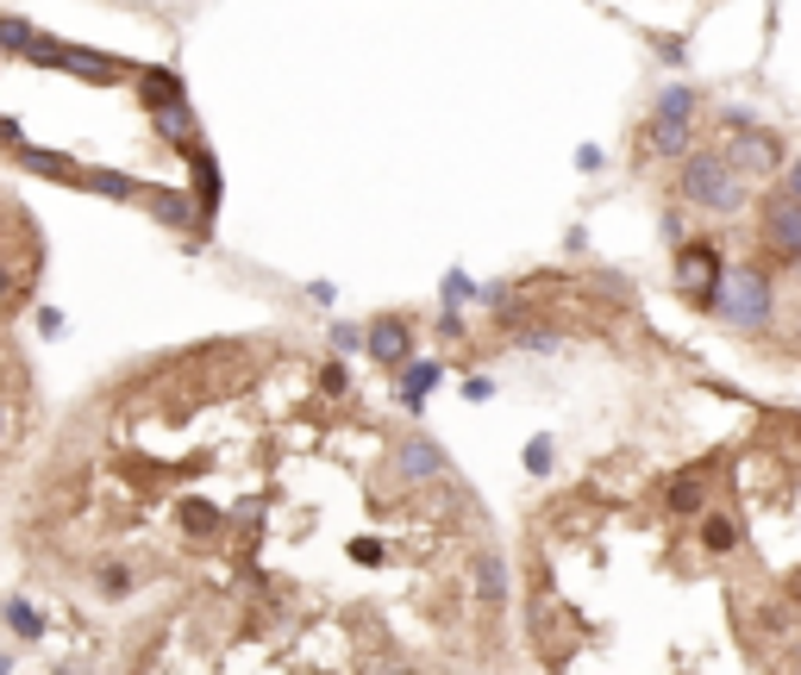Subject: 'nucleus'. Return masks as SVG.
Instances as JSON below:
<instances>
[{
	"label": "nucleus",
	"mask_w": 801,
	"mask_h": 675,
	"mask_svg": "<svg viewBox=\"0 0 801 675\" xmlns=\"http://www.w3.org/2000/svg\"><path fill=\"white\" fill-rule=\"evenodd\" d=\"M676 194L702 213H739L745 207V170L726 151H689L676 170Z\"/></svg>",
	"instance_id": "nucleus-1"
},
{
	"label": "nucleus",
	"mask_w": 801,
	"mask_h": 675,
	"mask_svg": "<svg viewBox=\"0 0 801 675\" xmlns=\"http://www.w3.org/2000/svg\"><path fill=\"white\" fill-rule=\"evenodd\" d=\"M770 307H777V288H770V275H764V270H726L721 275L714 313H721L726 326L758 331V326H770Z\"/></svg>",
	"instance_id": "nucleus-2"
},
{
	"label": "nucleus",
	"mask_w": 801,
	"mask_h": 675,
	"mask_svg": "<svg viewBox=\"0 0 801 675\" xmlns=\"http://www.w3.org/2000/svg\"><path fill=\"white\" fill-rule=\"evenodd\" d=\"M721 275H726V257H721V244H714V238H683V244H676V288H683L689 307H707V313H714Z\"/></svg>",
	"instance_id": "nucleus-3"
},
{
	"label": "nucleus",
	"mask_w": 801,
	"mask_h": 675,
	"mask_svg": "<svg viewBox=\"0 0 801 675\" xmlns=\"http://www.w3.org/2000/svg\"><path fill=\"white\" fill-rule=\"evenodd\" d=\"M25 63H39V69H69V76H82V81H126V76H138V63L100 57V51H76V44H57V39H44V32L32 39Z\"/></svg>",
	"instance_id": "nucleus-4"
},
{
	"label": "nucleus",
	"mask_w": 801,
	"mask_h": 675,
	"mask_svg": "<svg viewBox=\"0 0 801 675\" xmlns=\"http://www.w3.org/2000/svg\"><path fill=\"white\" fill-rule=\"evenodd\" d=\"M758 226H764V251H777L782 263H801V200L782 182L758 200Z\"/></svg>",
	"instance_id": "nucleus-5"
},
{
	"label": "nucleus",
	"mask_w": 801,
	"mask_h": 675,
	"mask_svg": "<svg viewBox=\"0 0 801 675\" xmlns=\"http://www.w3.org/2000/svg\"><path fill=\"white\" fill-rule=\"evenodd\" d=\"M144 207H151L156 226H176V232H188V238H207V219H201V207L182 188H144Z\"/></svg>",
	"instance_id": "nucleus-6"
},
{
	"label": "nucleus",
	"mask_w": 801,
	"mask_h": 675,
	"mask_svg": "<svg viewBox=\"0 0 801 675\" xmlns=\"http://www.w3.org/2000/svg\"><path fill=\"white\" fill-rule=\"evenodd\" d=\"M726 156H733L745 175H770L782 163V138L777 132H758V126H745V138H733V144H726Z\"/></svg>",
	"instance_id": "nucleus-7"
},
{
	"label": "nucleus",
	"mask_w": 801,
	"mask_h": 675,
	"mask_svg": "<svg viewBox=\"0 0 801 675\" xmlns=\"http://www.w3.org/2000/svg\"><path fill=\"white\" fill-rule=\"evenodd\" d=\"M394 469H401L408 488H420V482H432V476H445V450L432 438H401L394 444Z\"/></svg>",
	"instance_id": "nucleus-8"
},
{
	"label": "nucleus",
	"mask_w": 801,
	"mask_h": 675,
	"mask_svg": "<svg viewBox=\"0 0 801 675\" xmlns=\"http://www.w3.org/2000/svg\"><path fill=\"white\" fill-rule=\"evenodd\" d=\"M707 476H714V464L676 469V476L664 482V507H670V513H702V507H707Z\"/></svg>",
	"instance_id": "nucleus-9"
},
{
	"label": "nucleus",
	"mask_w": 801,
	"mask_h": 675,
	"mask_svg": "<svg viewBox=\"0 0 801 675\" xmlns=\"http://www.w3.org/2000/svg\"><path fill=\"white\" fill-rule=\"evenodd\" d=\"M188 170H195V207H201V219H207V232H214V213H219V163H214V151L207 144H188Z\"/></svg>",
	"instance_id": "nucleus-10"
},
{
	"label": "nucleus",
	"mask_w": 801,
	"mask_h": 675,
	"mask_svg": "<svg viewBox=\"0 0 801 675\" xmlns=\"http://www.w3.org/2000/svg\"><path fill=\"white\" fill-rule=\"evenodd\" d=\"M370 357L382 369H401L413 357V331H408V319H376L370 326Z\"/></svg>",
	"instance_id": "nucleus-11"
},
{
	"label": "nucleus",
	"mask_w": 801,
	"mask_h": 675,
	"mask_svg": "<svg viewBox=\"0 0 801 675\" xmlns=\"http://www.w3.org/2000/svg\"><path fill=\"white\" fill-rule=\"evenodd\" d=\"M13 156H20L32 175H51V182H69V188H82L88 182V170H82L76 156H57V151H39V144H13Z\"/></svg>",
	"instance_id": "nucleus-12"
},
{
	"label": "nucleus",
	"mask_w": 801,
	"mask_h": 675,
	"mask_svg": "<svg viewBox=\"0 0 801 675\" xmlns=\"http://www.w3.org/2000/svg\"><path fill=\"white\" fill-rule=\"evenodd\" d=\"M646 151H651V156H689V119L651 113V126H646Z\"/></svg>",
	"instance_id": "nucleus-13"
},
{
	"label": "nucleus",
	"mask_w": 801,
	"mask_h": 675,
	"mask_svg": "<svg viewBox=\"0 0 801 675\" xmlns=\"http://www.w3.org/2000/svg\"><path fill=\"white\" fill-rule=\"evenodd\" d=\"M476 595H483V607H501L508 600V563H501V551H476Z\"/></svg>",
	"instance_id": "nucleus-14"
},
{
	"label": "nucleus",
	"mask_w": 801,
	"mask_h": 675,
	"mask_svg": "<svg viewBox=\"0 0 801 675\" xmlns=\"http://www.w3.org/2000/svg\"><path fill=\"white\" fill-rule=\"evenodd\" d=\"M138 100H144V107H151V113H156V107H176V100H182V76H176V69H138Z\"/></svg>",
	"instance_id": "nucleus-15"
},
{
	"label": "nucleus",
	"mask_w": 801,
	"mask_h": 675,
	"mask_svg": "<svg viewBox=\"0 0 801 675\" xmlns=\"http://www.w3.org/2000/svg\"><path fill=\"white\" fill-rule=\"evenodd\" d=\"M702 551L707 557H733V551H739V520H733V513H707L702 520Z\"/></svg>",
	"instance_id": "nucleus-16"
},
{
	"label": "nucleus",
	"mask_w": 801,
	"mask_h": 675,
	"mask_svg": "<svg viewBox=\"0 0 801 675\" xmlns=\"http://www.w3.org/2000/svg\"><path fill=\"white\" fill-rule=\"evenodd\" d=\"M151 119H156V132L170 138V144H182V151H188V144H201V132H195V113H188L182 100H176V107H156Z\"/></svg>",
	"instance_id": "nucleus-17"
},
{
	"label": "nucleus",
	"mask_w": 801,
	"mask_h": 675,
	"mask_svg": "<svg viewBox=\"0 0 801 675\" xmlns=\"http://www.w3.org/2000/svg\"><path fill=\"white\" fill-rule=\"evenodd\" d=\"M82 188L107 194V200H144V182H132V175H119V170H88Z\"/></svg>",
	"instance_id": "nucleus-18"
},
{
	"label": "nucleus",
	"mask_w": 801,
	"mask_h": 675,
	"mask_svg": "<svg viewBox=\"0 0 801 675\" xmlns=\"http://www.w3.org/2000/svg\"><path fill=\"white\" fill-rule=\"evenodd\" d=\"M439 375H445L439 363H401V401L420 406V394H432V388H439Z\"/></svg>",
	"instance_id": "nucleus-19"
},
{
	"label": "nucleus",
	"mask_w": 801,
	"mask_h": 675,
	"mask_svg": "<svg viewBox=\"0 0 801 675\" xmlns=\"http://www.w3.org/2000/svg\"><path fill=\"white\" fill-rule=\"evenodd\" d=\"M7 625H13L25 644H32V638H44V613H32L25 600H7Z\"/></svg>",
	"instance_id": "nucleus-20"
},
{
	"label": "nucleus",
	"mask_w": 801,
	"mask_h": 675,
	"mask_svg": "<svg viewBox=\"0 0 801 675\" xmlns=\"http://www.w3.org/2000/svg\"><path fill=\"white\" fill-rule=\"evenodd\" d=\"M25 294H32V288H25V275L13 270L7 257H0V313H13V307H20V301H25Z\"/></svg>",
	"instance_id": "nucleus-21"
},
{
	"label": "nucleus",
	"mask_w": 801,
	"mask_h": 675,
	"mask_svg": "<svg viewBox=\"0 0 801 675\" xmlns=\"http://www.w3.org/2000/svg\"><path fill=\"white\" fill-rule=\"evenodd\" d=\"M32 39H39V25H25V20H13V13H7V20H0V51H32Z\"/></svg>",
	"instance_id": "nucleus-22"
},
{
	"label": "nucleus",
	"mask_w": 801,
	"mask_h": 675,
	"mask_svg": "<svg viewBox=\"0 0 801 675\" xmlns=\"http://www.w3.org/2000/svg\"><path fill=\"white\" fill-rule=\"evenodd\" d=\"M658 113L689 119V113H695V88H664V95H658Z\"/></svg>",
	"instance_id": "nucleus-23"
},
{
	"label": "nucleus",
	"mask_w": 801,
	"mask_h": 675,
	"mask_svg": "<svg viewBox=\"0 0 801 675\" xmlns=\"http://www.w3.org/2000/svg\"><path fill=\"white\" fill-rule=\"evenodd\" d=\"M320 388H326L333 401H345V394H351V375H345L338 363H326V369H320Z\"/></svg>",
	"instance_id": "nucleus-24"
},
{
	"label": "nucleus",
	"mask_w": 801,
	"mask_h": 675,
	"mask_svg": "<svg viewBox=\"0 0 801 675\" xmlns=\"http://www.w3.org/2000/svg\"><path fill=\"white\" fill-rule=\"evenodd\" d=\"M457 301H476V288H469V275H464V270H451V275H445V307H457Z\"/></svg>",
	"instance_id": "nucleus-25"
},
{
	"label": "nucleus",
	"mask_w": 801,
	"mask_h": 675,
	"mask_svg": "<svg viewBox=\"0 0 801 675\" xmlns=\"http://www.w3.org/2000/svg\"><path fill=\"white\" fill-rule=\"evenodd\" d=\"M126 588H132V569L107 563V569H100V595H126Z\"/></svg>",
	"instance_id": "nucleus-26"
},
{
	"label": "nucleus",
	"mask_w": 801,
	"mask_h": 675,
	"mask_svg": "<svg viewBox=\"0 0 801 675\" xmlns=\"http://www.w3.org/2000/svg\"><path fill=\"white\" fill-rule=\"evenodd\" d=\"M357 345H370V331H357V326H333V350H357Z\"/></svg>",
	"instance_id": "nucleus-27"
},
{
	"label": "nucleus",
	"mask_w": 801,
	"mask_h": 675,
	"mask_svg": "<svg viewBox=\"0 0 801 675\" xmlns=\"http://www.w3.org/2000/svg\"><path fill=\"white\" fill-rule=\"evenodd\" d=\"M527 469H532V476H545V469H551V444H545V438L527 444Z\"/></svg>",
	"instance_id": "nucleus-28"
},
{
	"label": "nucleus",
	"mask_w": 801,
	"mask_h": 675,
	"mask_svg": "<svg viewBox=\"0 0 801 675\" xmlns=\"http://www.w3.org/2000/svg\"><path fill=\"white\" fill-rule=\"evenodd\" d=\"M464 394H469V401H495V382H489V375H469Z\"/></svg>",
	"instance_id": "nucleus-29"
},
{
	"label": "nucleus",
	"mask_w": 801,
	"mask_h": 675,
	"mask_svg": "<svg viewBox=\"0 0 801 675\" xmlns=\"http://www.w3.org/2000/svg\"><path fill=\"white\" fill-rule=\"evenodd\" d=\"M782 188H789V194L801 200V163H789V175H782Z\"/></svg>",
	"instance_id": "nucleus-30"
},
{
	"label": "nucleus",
	"mask_w": 801,
	"mask_h": 675,
	"mask_svg": "<svg viewBox=\"0 0 801 675\" xmlns=\"http://www.w3.org/2000/svg\"><path fill=\"white\" fill-rule=\"evenodd\" d=\"M0 669H7V656H0Z\"/></svg>",
	"instance_id": "nucleus-31"
}]
</instances>
